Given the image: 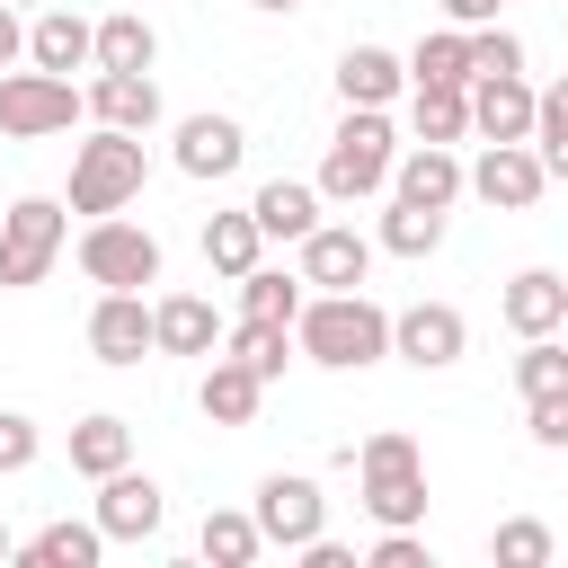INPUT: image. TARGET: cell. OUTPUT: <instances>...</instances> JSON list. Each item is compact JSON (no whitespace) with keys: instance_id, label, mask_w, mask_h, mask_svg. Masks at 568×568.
Masks as SVG:
<instances>
[{"instance_id":"cell-1","label":"cell","mask_w":568,"mask_h":568,"mask_svg":"<svg viewBox=\"0 0 568 568\" xmlns=\"http://www.w3.org/2000/svg\"><path fill=\"white\" fill-rule=\"evenodd\" d=\"M293 346H302L311 364H328V373H364V364L390 355V311H382L364 284H355V293H311L302 320H293Z\"/></svg>"},{"instance_id":"cell-2","label":"cell","mask_w":568,"mask_h":568,"mask_svg":"<svg viewBox=\"0 0 568 568\" xmlns=\"http://www.w3.org/2000/svg\"><path fill=\"white\" fill-rule=\"evenodd\" d=\"M390 169H399L390 115H382V106H346V124L328 133V160H320V195H328V204H355V195L390 186Z\"/></svg>"},{"instance_id":"cell-3","label":"cell","mask_w":568,"mask_h":568,"mask_svg":"<svg viewBox=\"0 0 568 568\" xmlns=\"http://www.w3.org/2000/svg\"><path fill=\"white\" fill-rule=\"evenodd\" d=\"M142 178H151V160H142V133H124V124H98L80 151H71V213H124L133 195H142Z\"/></svg>"},{"instance_id":"cell-4","label":"cell","mask_w":568,"mask_h":568,"mask_svg":"<svg viewBox=\"0 0 568 568\" xmlns=\"http://www.w3.org/2000/svg\"><path fill=\"white\" fill-rule=\"evenodd\" d=\"M355 470H364V515L373 524H426V462H417V444L399 426L364 435Z\"/></svg>"},{"instance_id":"cell-5","label":"cell","mask_w":568,"mask_h":568,"mask_svg":"<svg viewBox=\"0 0 568 568\" xmlns=\"http://www.w3.org/2000/svg\"><path fill=\"white\" fill-rule=\"evenodd\" d=\"M80 115H89V89H71V71H0V133L9 142L71 133Z\"/></svg>"},{"instance_id":"cell-6","label":"cell","mask_w":568,"mask_h":568,"mask_svg":"<svg viewBox=\"0 0 568 568\" xmlns=\"http://www.w3.org/2000/svg\"><path fill=\"white\" fill-rule=\"evenodd\" d=\"M80 275L98 293H142V284H160V240L142 222H124V213H98L80 231Z\"/></svg>"},{"instance_id":"cell-7","label":"cell","mask_w":568,"mask_h":568,"mask_svg":"<svg viewBox=\"0 0 568 568\" xmlns=\"http://www.w3.org/2000/svg\"><path fill=\"white\" fill-rule=\"evenodd\" d=\"M62 240H71L62 204H53V195H18V204L0 213V293L44 284V266L62 257Z\"/></svg>"},{"instance_id":"cell-8","label":"cell","mask_w":568,"mask_h":568,"mask_svg":"<svg viewBox=\"0 0 568 568\" xmlns=\"http://www.w3.org/2000/svg\"><path fill=\"white\" fill-rule=\"evenodd\" d=\"M248 515H257V532H266L275 550H311V541L328 532V497H320V479H302V470H266Z\"/></svg>"},{"instance_id":"cell-9","label":"cell","mask_w":568,"mask_h":568,"mask_svg":"<svg viewBox=\"0 0 568 568\" xmlns=\"http://www.w3.org/2000/svg\"><path fill=\"white\" fill-rule=\"evenodd\" d=\"M541 186H550V160H541L532 142H488V151L470 160V195H479V204H497V213L541 204Z\"/></svg>"},{"instance_id":"cell-10","label":"cell","mask_w":568,"mask_h":568,"mask_svg":"<svg viewBox=\"0 0 568 568\" xmlns=\"http://www.w3.org/2000/svg\"><path fill=\"white\" fill-rule=\"evenodd\" d=\"M462 346H470V320H462L453 302H408V311H390V355H408L417 373L462 364Z\"/></svg>"},{"instance_id":"cell-11","label":"cell","mask_w":568,"mask_h":568,"mask_svg":"<svg viewBox=\"0 0 568 568\" xmlns=\"http://www.w3.org/2000/svg\"><path fill=\"white\" fill-rule=\"evenodd\" d=\"M89 355H98V364H142V355H160L151 302H142V293H98V311H89Z\"/></svg>"},{"instance_id":"cell-12","label":"cell","mask_w":568,"mask_h":568,"mask_svg":"<svg viewBox=\"0 0 568 568\" xmlns=\"http://www.w3.org/2000/svg\"><path fill=\"white\" fill-rule=\"evenodd\" d=\"M27 62H36V71H98V27H89L80 9L44 0V9L27 18Z\"/></svg>"},{"instance_id":"cell-13","label":"cell","mask_w":568,"mask_h":568,"mask_svg":"<svg viewBox=\"0 0 568 568\" xmlns=\"http://www.w3.org/2000/svg\"><path fill=\"white\" fill-rule=\"evenodd\" d=\"M373 248H382V240H364V231H346V222H320V231L302 240V284L355 293V284L373 275Z\"/></svg>"},{"instance_id":"cell-14","label":"cell","mask_w":568,"mask_h":568,"mask_svg":"<svg viewBox=\"0 0 568 568\" xmlns=\"http://www.w3.org/2000/svg\"><path fill=\"white\" fill-rule=\"evenodd\" d=\"M532 106H541V89H524V71L470 80V133L479 142H532Z\"/></svg>"},{"instance_id":"cell-15","label":"cell","mask_w":568,"mask_h":568,"mask_svg":"<svg viewBox=\"0 0 568 568\" xmlns=\"http://www.w3.org/2000/svg\"><path fill=\"white\" fill-rule=\"evenodd\" d=\"M98 524H106V541H151L160 532V479L151 470H106L98 479Z\"/></svg>"},{"instance_id":"cell-16","label":"cell","mask_w":568,"mask_h":568,"mask_svg":"<svg viewBox=\"0 0 568 568\" xmlns=\"http://www.w3.org/2000/svg\"><path fill=\"white\" fill-rule=\"evenodd\" d=\"M390 195H417V204H435V213H453L462 195H470V169L453 160V142H417L399 169H390Z\"/></svg>"},{"instance_id":"cell-17","label":"cell","mask_w":568,"mask_h":568,"mask_svg":"<svg viewBox=\"0 0 568 568\" xmlns=\"http://www.w3.org/2000/svg\"><path fill=\"white\" fill-rule=\"evenodd\" d=\"M204 417L213 426H248L257 408H266V373L257 364H240V355H204Z\"/></svg>"},{"instance_id":"cell-18","label":"cell","mask_w":568,"mask_h":568,"mask_svg":"<svg viewBox=\"0 0 568 568\" xmlns=\"http://www.w3.org/2000/svg\"><path fill=\"white\" fill-rule=\"evenodd\" d=\"M506 328L515 337H550V328H568V275H550V266H524L515 284H506Z\"/></svg>"},{"instance_id":"cell-19","label":"cell","mask_w":568,"mask_h":568,"mask_svg":"<svg viewBox=\"0 0 568 568\" xmlns=\"http://www.w3.org/2000/svg\"><path fill=\"white\" fill-rule=\"evenodd\" d=\"M89 115L98 124H124V133H151L160 124V80L151 71H98L89 80Z\"/></svg>"},{"instance_id":"cell-20","label":"cell","mask_w":568,"mask_h":568,"mask_svg":"<svg viewBox=\"0 0 568 568\" xmlns=\"http://www.w3.org/2000/svg\"><path fill=\"white\" fill-rule=\"evenodd\" d=\"M240 160H248V133L231 115H186L178 124V169L186 178H231Z\"/></svg>"},{"instance_id":"cell-21","label":"cell","mask_w":568,"mask_h":568,"mask_svg":"<svg viewBox=\"0 0 568 568\" xmlns=\"http://www.w3.org/2000/svg\"><path fill=\"white\" fill-rule=\"evenodd\" d=\"M320 204H328V195H320V186H302V178H266V186L248 195L257 231H266V240H293V248L320 231Z\"/></svg>"},{"instance_id":"cell-22","label":"cell","mask_w":568,"mask_h":568,"mask_svg":"<svg viewBox=\"0 0 568 568\" xmlns=\"http://www.w3.org/2000/svg\"><path fill=\"white\" fill-rule=\"evenodd\" d=\"M408 89V62L399 53H382V44H346L337 53V98L346 106H390Z\"/></svg>"},{"instance_id":"cell-23","label":"cell","mask_w":568,"mask_h":568,"mask_svg":"<svg viewBox=\"0 0 568 568\" xmlns=\"http://www.w3.org/2000/svg\"><path fill=\"white\" fill-rule=\"evenodd\" d=\"M151 328H160V355H222V320L204 293H169L151 302Z\"/></svg>"},{"instance_id":"cell-24","label":"cell","mask_w":568,"mask_h":568,"mask_svg":"<svg viewBox=\"0 0 568 568\" xmlns=\"http://www.w3.org/2000/svg\"><path fill=\"white\" fill-rule=\"evenodd\" d=\"M408 124H417V142H462L470 133V89L462 80H417Z\"/></svg>"},{"instance_id":"cell-25","label":"cell","mask_w":568,"mask_h":568,"mask_svg":"<svg viewBox=\"0 0 568 568\" xmlns=\"http://www.w3.org/2000/svg\"><path fill=\"white\" fill-rule=\"evenodd\" d=\"M18 550H27L36 568H98V550H106V524H98V515H89V524H71V515H62V524L27 532Z\"/></svg>"},{"instance_id":"cell-26","label":"cell","mask_w":568,"mask_h":568,"mask_svg":"<svg viewBox=\"0 0 568 568\" xmlns=\"http://www.w3.org/2000/svg\"><path fill=\"white\" fill-rule=\"evenodd\" d=\"M151 62H160V36H151L142 9L98 18V71H151Z\"/></svg>"},{"instance_id":"cell-27","label":"cell","mask_w":568,"mask_h":568,"mask_svg":"<svg viewBox=\"0 0 568 568\" xmlns=\"http://www.w3.org/2000/svg\"><path fill=\"white\" fill-rule=\"evenodd\" d=\"M390 257H435L444 248V213L435 204H417V195H390V213H382V231H373Z\"/></svg>"},{"instance_id":"cell-28","label":"cell","mask_w":568,"mask_h":568,"mask_svg":"<svg viewBox=\"0 0 568 568\" xmlns=\"http://www.w3.org/2000/svg\"><path fill=\"white\" fill-rule=\"evenodd\" d=\"M257 248H266L257 213H213V222H204V266H213V275H231V284H240V275L257 266Z\"/></svg>"},{"instance_id":"cell-29","label":"cell","mask_w":568,"mask_h":568,"mask_svg":"<svg viewBox=\"0 0 568 568\" xmlns=\"http://www.w3.org/2000/svg\"><path fill=\"white\" fill-rule=\"evenodd\" d=\"M302 275H284V266H248L240 275V320H275V328H293L302 320Z\"/></svg>"},{"instance_id":"cell-30","label":"cell","mask_w":568,"mask_h":568,"mask_svg":"<svg viewBox=\"0 0 568 568\" xmlns=\"http://www.w3.org/2000/svg\"><path fill=\"white\" fill-rule=\"evenodd\" d=\"M133 462V426L124 417H80L71 426V470L80 479H106V470H124Z\"/></svg>"},{"instance_id":"cell-31","label":"cell","mask_w":568,"mask_h":568,"mask_svg":"<svg viewBox=\"0 0 568 568\" xmlns=\"http://www.w3.org/2000/svg\"><path fill=\"white\" fill-rule=\"evenodd\" d=\"M195 541H204V559H213V568H248V559L266 550V532H257V515H231V506H213Z\"/></svg>"},{"instance_id":"cell-32","label":"cell","mask_w":568,"mask_h":568,"mask_svg":"<svg viewBox=\"0 0 568 568\" xmlns=\"http://www.w3.org/2000/svg\"><path fill=\"white\" fill-rule=\"evenodd\" d=\"M408 80H462V89H470V27H435V36H417Z\"/></svg>"},{"instance_id":"cell-33","label":"cell","mask_w":568,"mask_h":568,"mask_svg":"<svg viewBox=\"0 0 568 568\" xmlns=\"http://www.w3.org/2000/svg\"><path fill=\"white\" fill-rule=\"evenodd\" d=\"M284 346H293V328H275V320H240V328L222 337V355H240V364H257L266 382H284V364H293Z\"/></svg>"},{"instance_id":"cell-34","label":"cell","mask_w":568,"mask_h":568,"mask_svg":"<svg viewBox=\"0 0 568 568\" xmlns=\"http://www.w3.org/2000/svg\"><path fill=\"white\" fill-rule=\"evenodd\" d=\"M515 390H524V399L568 390V346H559V328H550V337H524V355H515Z\"/></svg>"},{"instance_id":"cell-35","label":"cell","mask_w":568,"mask_h":568,"mask_svg":"<svg viewBox=\"0 0 568 568\" xmlns=\"http://www.w3.org/2000/svg\"><path fill=\"white\" fill-rule=\"evenodd\" d=\"M488 550H497V568H550V524L541 515H506L488 532Z\"/></svg>"},{"instance_id":"cell-36","label":"cell","mask_w":568,"mask_h":568,"mask_svg":"<svg viewBox=\"0 0 568 568\" xmlns=\"http://www.w3.org/2000/svg\"><path fill=\"white\" fill-rule=\"evenodd\" d=\"M497 71H524V44L506 27H470V80H497Z\"/></svg>"},{"instance_id":"cell-37","label":"cell","mask_w":568,"mask_h":568,"mask_svg":"<svg viewBox=\"0 0 568 568\" xmlns=\"http://www.w3.org/2000/svg\"><path fill=\"white\" fill-rule=\"evenodd\" d=\"M373 568H435V559H426V541H417L408 524H382V541H373Z\"/></svg>"},{"instance_id":"cell-38","label":"cell","mask_w":568,"mask_h":568,"mask_svg":"<svg viewBox=\"0 0 568 568\" xmlns=\"http://www.w3.org/2000/svg\"><path fill=\"white\" fill-rule=\"evenodd\" d=\"M550 142H568V80H550L532 106V151H550Z\"/></svg>"},{"instance_id":"cell-39","label":"cell","mask_w":568,"mask_h":568,"mask_svg":"<svg viewBox=\"0 0 568 568\" xmlns=\"http://www.w3.org/2000/svg\"><path fill=\"white\" fill-rule=\"evenodd\" d=\"M27 462H36V417L0 408V479H9V470H27Z\"/></svg>"},{"instance_id":"cell-40","label":"cell","mask_w":568,"mask_h":568,"mask_svg":"<svg viewBox=\"0 0 568 568\" xmlns=\"http://www.w3.org/2000/svg\"><path fill=\"white\" fill-rule=\"evenodd\" d=\"M524 408H532V444L568 453V390H550V399H524Z\"/></svg>"},{"instance_id":"cell-41","label":"cell","mask_w":568,"mask_h":568,"mask_svg":"<svg viewBox=\"0 0 568 568\" xmlns=\"http://www.w3.org/2000/svg\"><path fill=\"white\" fill-rule=\"evenodd\" d=\"M27 62V27H18V0H0V71Z\"/></svg>"},{"instance_id":"cell-42","label":"cell","mask_w":568,"mask_h":568,"mask_svg":"<svg viewBox=\"0 0 568 568\" xmlns=\"http://www.w3.org/2000/svg\"><path fill=\"white\" fill-rule=\"evenodd\" d=\"M453 27H497V0H444Z\"/></svg>"},{"instance_id":"cell-43","label":"cell","mask_w":568,"mask_h":568,"mask_svg":"<svg viewBox=\"0 0 568 568\" xmlns=\"http://www.w3.org/2000/svg\"><path fill=\"white\" fill-rule=\"evenodd\" d=\"M302 559H311V568H355V550H337V541H328V532H320V541H311V550H302Z\"/></svg>"},{"instance_id":"cell-44","label":"cell","mask_w":568,"mask_h":568,"mask_svg":"<svg viewBox=\"0 0 568 568\" xmlns=\"http://www.w3.org/2000/svg\"><path fill=\"white\" fill-rule=\"evenodd\" d=\"M541 160H550V178H559V186H568V142H550V151H541Z\"/></svg>"},{"instance_id":"cell-45","label":"cell","mask_w":568,"mask_h":568,"mask_svg":"<svg viewBox=\"0 0 568 568\" xmlns=\"http://www.w3.org/2000/svg\"><path fill=\"white\" fill-rule=\"evenodd\" d=\"M248 9H275V18H284V9H302V0H248Z\"/></svg>"},{"instance_id":"cell-46","label":"cell","mask_w":568,"mask_h":568,"mask_svg":"<svg viewBox=\"0 0 568 568\" xmlns=\"http://www.w3.org/2000/svg\"><path fill=\"white\" fill-rule=\"evenodd\" d=\"M9 550H18V541H9V524H0V559H9Z\"/></svg>"},{"instance_id":"cell-47","label":"cell","mask_w":568,"mask_h":568,"mask_svg":"<svg viewBox=\"0 0 568 568\" xmlns=\"http://www.w3.org/2000/svg\"><path fill=\"white\" fill-rule=\"evenodd\" d=\"M18 9H44V0H18Z\"/></svg>"}]
</instances>
